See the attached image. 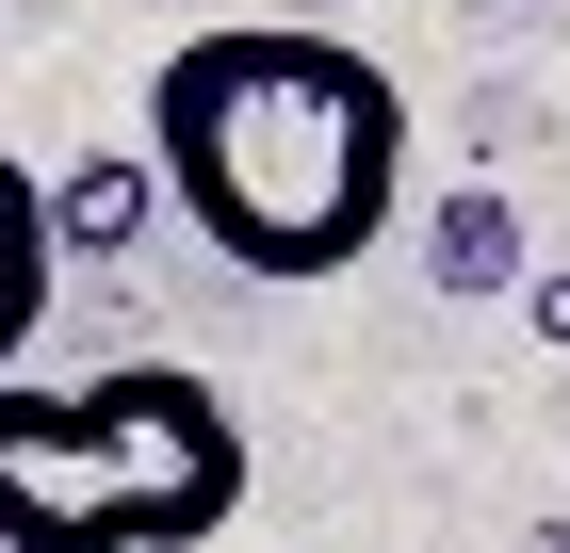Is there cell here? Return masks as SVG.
Masks as SVG:
<instances>
[{
	"label": "cell",
	"instance_id": "cell-1",
	"mask_svg": "<svg viewBox=\"0 0 570 553\" xmlns=\"http://www.w3.org/2000/svg\"><path fill=\"white\" fill-rule=\"evenodd\" d=\"M147 179L228 277H358L407 196V82L309 17L179 33L147 82Z\"/></svg>",
	"mask_w": 570,
	"mask_h": 553
},
{
	"label": "cell",
	"instance_id": "cell-2",
	"mask_svg": "<svg viewBox=\"0 0 570 553\" xmlns=\"http://www.w3.org/2000/svg\"><path fill=\"white\" fill-rule=\"evenodd\" d=\"M245 521V424L196 358H115L82 391L0 375V553H196Z\"/></svg>",
	"mask_w": 570,
	"mask_h": 553
},
{
	"label": "cell",
	"instance_id": "cell-3",
	"mask_svg": "<svg viewBox=\"0 0 570 553\" xmlns=\"http://www.w3.org/2000/svg\"><path fill=\"white\" fill-rule=\"evenodd\" d=\"M49 294H66V260H49V179L0 147V375L33 358V326H49Z\"/></svg>",
	"mask_w": 570,
	"mask_h": 553
},
{
	"label": "cell",
	"instance_id": "cell-4",
	"mask_svg": "<svg viewBox=\"0 0 570 553\" xmlns=\"http://www.w3.org/2000/svg\"><path fill=\"white\" fill-rule=\"evenodd\" d=\"M147 213H164L147 147H98L82 179H49V260H115V245H147Z\"/></svg>",
	"mask_w": 570,
	"mask_h": 553
},
{
	"label": "cell",
	"instance_id": "cell-5",
	"mask_svg": "<svg viewBox=\"0 0 570 553\" xmlns=\"http://www.w3.org/2000/svg\"><path fill=\"white\" fill-rule=\"evenodd\" d=\"M440 294H522V245H505V196H440Z\"/></svg>",
	"mask_w": 570,
	"mask_h": 553
},
{
	"label": "cell",
	"instance_id": "cell-6",
	"mask_svg": "<svg viewBox=\"0 0 570 553\" xmlns=\"http://www.w3.org/2000/svg\"><path fill=\"white\" fill-rule=\"evenodd\" d=\"M522 326H538V342H570V260H554V277H522Z\"/></svg>",
	"mask_w": 570,
	"mask_h": 553
}]
</instances>
